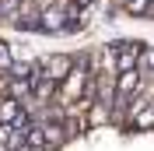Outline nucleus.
Listing matches in <instances>:
<instances>
[{"instance_id": "1", "label": "nucleus", "mask_w": 154, "mask_h": 151, "mask_svg": "<svg viewBox=\"0 0 154 151\" xmlns=\"http://www.w3.org/2000/svg\"><path fill=\"white\" fill-rule=\"evenodd\" d=\"M38 32H46V35H67V11L60 7V0H53L49 7L38 11Z\"/></svg>"}, {"instance_id": "2", "label": "nucleus", "mask_w": 154, "mask_h": 151, "mask_svg": "<svg viewBox=\"0 0 154 151\" xmlns=\"http://www.w3.org/2000/svg\"><path fill=\"white\" fill-rule=\"evenodd\" d=\"M70 67H74V63H70L67 53H53V56H42V60H38V74L46 77V81H56V85H60V81L70 74Z\"/></svg>"}, {"instance_id": "3", "label": "nucleus", "mask_w": 154, "mask_h": 151, "mask_svg": "<svg viewBox=\"0 0 154 151\" xmlns=\"http://www.w3.org/2000/svg\"><path fill=\"white\" fill-rule=\"evenodd\" d=\"M112 88L116 95H123V98H130V95L140 92V70H123V74L112 77Z\"/></svg>"}, {"instance_id": "4", "label": "nucleus", "mask_w": 154, "mask_h": 151, "mask_svg": "<svg viewBox=\"0 0 154 151\" xmlns=\"http://www.w3.org/2000/svg\"><path fill=\"white\" fill-rule=\"evenodd\" d=\"M28 95H32V77H7V98L25 102Z\"/></svg>"}, {"instance_id": "5", "label": "nucleus", "mask_w": 154, "mask_h": 151, "mask_svg": "<svg viewBox=\"0 0 154 151\" xmlns=\"http://www.w3.org/2000/svg\"><path fill=\"white\" fill-rule=\"evenodd\" d=\"M21 144V133H14L11 123H0V151H14Z\"/></svg>"}, {"instance_id": "6", "label": "nucleus", "mask_w": 154, "mask_h": 151, "mask_svg": "<svg viewBox=\"0 0 154 151\" xmlns=\"http://www.w3.org/2000/svg\"><path fill=\"white\" fill-rule=\"evenodd\" d=\"M21 116V102L14 98H0V123H14Z\"/></svg>"}, {"instance_id": "7", "label": "nucleus", "mask_w": 154, "mask_h": 151, "mask_svg": "<svg viewBox=\"0 0 154 151\" xmlns=\"http://www.w3.org/2000/svg\"><path fill=\"white\" fill-rule=\"evenodd\" d=\"M130 120H133V130H154V105H147V109L133 113Z\"/></svg>"}, {"instance_id": "8", "label": "nucleus", "mask_w": 154, "mask_h": 151, "mask_svg": "<svg viewBox=\"0 0 154 151\" xmlns=\"http://www.w3.org/2000/svg\"><path fill=\"white\" fill-rule=\"evenodd\" d=\"M11 63H14V53H11V42H4L0 39V74H7Z\"/></svg>"}, {"instance_id": "9", "label": "nucleus", "mask_w": 154, "mask_h": 151, "mask_svg": "<svg viewBox=\"0 0 154 151\" xmlns=\"http://www.w3.org/2000/svg\"><path fill=\"white\" fill-rule=\"evenodd\" d=\"M116 4H126V0H116Z\"/></svg>"}]
</instances>
